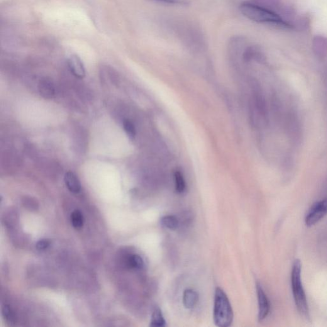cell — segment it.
<instances>
[{"label": "cell", "instance_id": "2", "mask_svg": "<svg viewBox=\"0 0 327 327\" xmlns=\"http://www.w3.org/2000/svg\"><path fill=\"white\" fill-rule=\"evenodd\" d=\"M291 284L293 295L298 311L306 319L310 318V311L306 293L302 282V263L299 260L293 264L291 274Z\"/></svg>", "mask_w": 327, "mask_h": 327}, {"label": "cell", "instance_id": "5", "mask_svg": "<svg viewBox=\"0 0 327 327\" xmlns=\"http://www.w3.org/2000/svg\"><path fill=\"white\" fill-rule=\"evenodd\" d=\"M256 292L259 306L258 319L259 321H262L264 320L270 313V301L260 283L256 284Z\"/></svg>", "mask_w": 327, "mask_h": 327}, {"label": "cell", "instance_id": "14", "mask_svg": "<svg viewBox=\"0 0 327 327\" xmlns=\"http://www.w3.org/2000/svg\"><path fill=\"white\" fill-rule=\"evenodd\" d=\"M174 179L176 190L179 193H182L185 191V188H186L184 176H183L181 172H179V171H176L174 173Z\"/></svg>", "mask_w": 327, "mask_h": 327}, {"label": "cell", "instance_id": "3", "mask_svg": "<svg viewBox=\"0 0 327 327\" xmlns=\"http://www.w3.org/2000/svg\"><path fill=\"white\" fill-rule=\"evenodd\" d=\"M215 324L219 327L230 326L233 320V312L225 293L217 288L215 294L214 309Z\"/></svg>", "mask_w": 327, "mask_h": 327}, {"label": "cell", "instance_id": "9", "mask_svg": "<svg viewBox=\"0 0 327 327\" xmlns=\"http://www.w3.org/2000/svg\"><path fill=\"white\" fill-rule=\"evenodd\" d=\"M65 183L68 189L72 193L77 194L81 189V185L77 176L72 172H68L65 175Z\"/></svg>", "mask_w": 327, "mask_h": 327}, {"label": "cell", "instance_id": "7", "mask_svg": "<svg viewBox=\"0 0 327 327\" xmlns=\"http://www.w3.org/2000/svg\"><path fill=\"white\" fill-rule=\"evenodd\" d=\"M68 65H69L70 72L75 77L83 79L86 75V70H85L84 63L77 55L70 56L68 58Z\"/></svg>", "mask_w": 327, "mask_h": 327}, {"label": "cell", "instance_id": "10", "mask_svg": "<svg viewBox=\"0 0 327 327\" xmlns=\"http://www.w3.org/2000/svg\"><path fill=\"white\" fill-rule=\"evenodd\" d=\"M197 301H198V294L197 292L191 289L185 290L183 295V303L185 308H193Z\"/></svg>", "mask_w": 327, "mask_h": 327}, {"label": "cell", "instance_id": "18", "mask_svg": "<svg viewBox=\"0 0 327 327\" xmlns=\"http://www.w3.org/2000/svg\"><path fill=\"white\" fill-rule=\"evenodd\" d=\"M155 1L171 5H183L186 4V0H155Z\"/></svg>", "mask_w": 327, "mask_h": 327}, {"label": "cell", "instance_id": "11", "mask_svg": "<svg viewBox=\"0 0 327 327\" xmlns=\"http://www.w3.org/2000/svg\"><path fill=\"white\" fill-rule=\"evenodd\" d=\"M127 265L132 269L140 270L144 267V262L140 255H132L127 260Z\"/></svg>", "mask_w": 327, "mask_h": 327}, {"label": "cell", "instance_id": "4", "mask_svg": "<svg viewBox=\"0 0 327 327\" xmlns=\"http://www.w3.org/2000/svg\"><path fill=\"white\" fill-rule=\"evenodd\" d=\"M326 215L327 197L312 205L305 217V223L307 226L315 225Z\"/></svg>", "mask_w": 327, "mask_h": 327}, {"label": "cell", "instance_id": "19", "mask_svg": "<svg viewBox=\"0 0 327 327\" xmlns=\"http://www.w3.org/2000/svg\"><path fill=\"white\" fill-rule=\"evenodd\" d=\"M2 313H3V315L7 318L10 319L12 317L11 311L8 306H5L2 307Z\"/></svg>", "mask_w": 327, "mask_h": 327}, {"label": "cell", "instance_id": "8", "mask_svg": "<svg viewBox=\"0 0 327 327\" xmlns=\"http://www.w3.org/2000/svg\"><path fill=\"white\" fill-rule=\"evenodd\" d=\"M38 92L41 96L46 99H51L55 97L56 89L52 80L48 78H43L38 85Z\"/></svg>", "mask_w": 327, "mask_h": 327}, {"label": "cell", "instance_id": "6", "mask_svg": "<svg viewBox=\"0 0 327 327\" xmlns=\"http://www.w3.org/2000/svg\"><path fill=\"white\" fill-rule=\"evenodd\" d=\"M311 47L316 55L327 58V36L317 35L311 38Z\"/></svg>", "mask_w": 327, "mask_h": 327}, {"label": "cell", "instance_id": "17", "mask_svg": "<svg viewBox=\"0 0 327 327\" xmlns=\"http://www.w3.org/2000/svg\"><path fill=\"white\" fill-rule=\"evenodd\" d=\"M51 245V241L49 239H41L36 243V248L39 251L47 250Z\"/></svg>", "mask_w": 327, "mask_h": 327}, {"label": "cell", "instance_id": "16", "mask_svg": "<svg viewBox=\"0 0 327 327\" xmlns=\"http://www.w3.org/2000/svg\"><path fill=\"white\" fill-rule=\"evenodd\" d=\"M123 127L124 131H125L127 135L131 139H134L136 137V129L133 122L131 121L130 119H124L123 122Z\"/></svg>", "mask_w": 327, "mask_h": 327}, {"label": "cell", "instance_id": "1", "mask_svg": "<svg viewBox=\"0 0 327 327\" xmlns=\"http://www.w3.org/2000/svg\"><path fill=\"white\" fill-rule=\"evenodd\" d=\"M240 11L246 18L256 23L271 27L283 32L294 33L290 30L279 16L253 2H243L240 5Z\"/></svg>", "mask_w": 327, "mask_h": 327}, {"label": "cell", "instance_id": "13", "mask_svg": "<svg viewBox=\"0 0 327 327\" xmlns=\"http://www.w3.org/2000/svg\"><path fill=\"white\" fill-rule=\"evenodd\" d=\"M161 223L166 228L171 229V230H175L179 226V221L177 217L173 216H167L163 217L161 219Z\"/></svg>", "mask_w": 327, "mask_h": 327}, {"label": "cell", "instance_id": "12", "mask_svg": "<svg viewBox=\"0 0 327 327\" xmlns=\"http://www.w3.org/2000/svg\"><path fill=\"white\" fill-rule=\"evenodd\" d=\"M150 326L158 327L166 326V321L164 318L162 311L158 307L155 308L153 312Z\"/></svg>", "mask_w": 327, "mask_h": 327}, {"label": "cell", "instance_id": "15", "mask_svg": "<svg viewBox=\"0 0 327 327\" xmlns=\"http://www.w3.org/2000/svg\"><path fill=\"white\" fill-rule=\"evenodd\" d=\"M70 219H71L72 226L75 228L79 229L84 225V217L81 212L79 211L73 212L71 216H70Z\"/></svg>", "mask_w": 327, "mask_h": 327}]
</instances>
